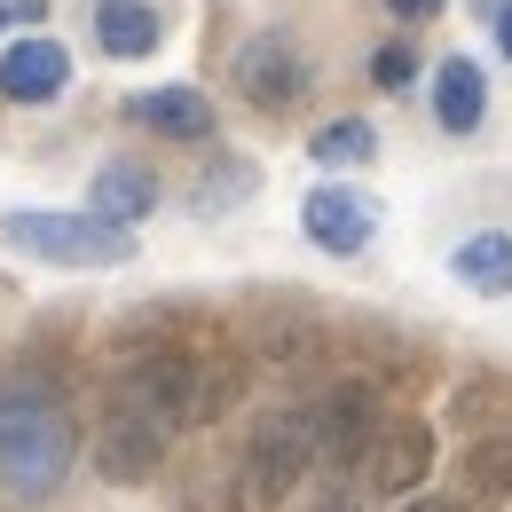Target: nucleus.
I'll return each mask as SVG.
<instances>
[{"label": "nucleus", "instance_id": "8", "mask_svg": "<svg viewBox=\"0 0 512 512\" xmlns=\"http://www.w3.org/2000/svg\"><path fill=\"white\" fill-rule=\"evenodd\" d=\"M64 87H71V48L64 40L24 32V40L0 48V103H48V95H64Z\"/></svg>", "mask_w": 512, "mask_h": 512}, {"label": "nucleus", "instance_id": "17", "mask_svg": "<svg viewBox=\"0 0 512 512\" xmlns=\"http://www.w3.org/2000/svg\"><path fill=\"white\" fill-rule=\"evenodd\" d=\"M308 150H316L323 166H363V158L379 150V134L363 127V119H323V127L308 134Z\"/></svg>", "mask_w": 512, "mask_h": 512}, {"label": "nucleus", "instance_id": "7", "mask_svg": "<svg viewBox=\"0 0 512 512\" xmlns=\"http://www.w3.org/2000/svg\"><path fill=\"white\" fill-rule=\"evenodd\" d=\"M300 229L316 237V253H363L371 245V229H379V205L363 190H347V182H323V190L300 197Z\"/></svg>", "mask_w": 512, "mask_h": 512}, {"label": "nucleus", "instance_id": "20", "mask_svg": "<svg viewBox=\"0 0 512 512\" xmlns=\"http://www.w3.org/2000/svg\"><path fill=\"white\" fill-rule=\"evenodd\" d=\"M386 8H394L402 24H418V16H442V0H386Z\"/></svg>", "mask_w": 512, "mask_h": 512}, {"label": "nucleus", "instance_id": "11", "mask_svg": "<svg viewBox=\"0 0 512 512\" xmlns=\"http://www.w3.org/2000/svg\"><path fill=\"white\" fill-rule=\"evenodd\" d=\"M95 457H103L111 481H150L158 457H166V434H158L150 418H134V410L111 402V418H103V449H95Z\"/></svg>", "mask_w": 512, "mask_h": 512}, {"label": "nucleus", "instance_id": "19", "mask_svg": "<svg viewBox=\"0 0 512 512\" xmlns=\"http://www.w3.org/2000/svg\"><path fill=\"white\" fill-rule=\"evenodd\" d=\"M245 182H253V166H213V182H205L213 197H205V205H229V197L245 190Z\"/></svg>", "mask_w": 512, "mask_h": 512}, {"label": "nucleus", "instance_id": "18", "mask_svg": "<svg viewBox=\"0 0 512 512\" xmlns=\"http://www.w3.org/2000/svg\"><path fill=\"white\" fill-rule=\"evenodd\" d=\"M410 71H418L410 48H379V56H371V79H379V87H410Z\"/></svg>", "mask_w": 512, "mask_h": 512}, {"label": "nucleus", "instance_id": "3", "mask_svg": "<svg viewBox=\"0 0 512 512\" xmlns=\"http://www.w3.org/2000/svg\"><path fill=\"white\" fill-rule=\"evenodd\" d=\"M316 465V418L308 410H276V418H260L245 457H237V505H284L292 489H300V473Z\"/></svg>", "mask_w": 512, "mask_h": 512}, {"label": "nucleus", "instance_id": "21", "mask_svg": "<svg viewBox=\"0 0 512 512\" xmlns=\"http://www.w3.org/2000/svg\"><path fill=\"white\" fill-rule=\"evenodd\" d=\"M316 512H363V505H355L347 489H323V497H316Z\"/></svg>", "mask_w": 512, "mask_h": 512}, {"label": "nucleus", "instance_id": "24", "mask_svg": "<svg viewBox=\"0 0 512 512\" xmlns=\"http://www.w3.org/2000/svg\"><path fill=\"white\" fill-rule=\"evenodd\" d=\"M8 16H16V0H0V24H8Z\"/></svg>", "mask_w": 512, "mask_h": 512}, {"label": "nucleus", "instance_id": "16", "mask_svg": "<svg viewBox=\"0 0 512 512\" xmlns=\"http://www.w3.org/2000/svg\"><path fill=\"white\" fill-rule=\"evenodd\" d=\"M465 489H473V497H489V505L512 497V434H505V426L473 442V457H465Z\"/></svg>", "mask_w": 512, "mask_h": 512}, {"label": "nucleus", "instance_id": "2", "mask_svg": "<svg viewBox=\"0 0 512 512\" xmlns=\"http://www.w3.org/2000/svg\"><path fill=\"white\" fill-rule=\"evenodd\" d=\"M0 245L24 260H56V268H119L134 253L127 221H103V213H8Z\"/></svg>", "mask_w": 512, "mask_h": 512}, {"label": "nucleus", "instance_id": "14", "mask_svg": "<svg viewBox=\"0 0 512 512\" xmlns=\"http://www.w3.org/2000/svg\"><path fill=\"white\" fill-rule=\"evenodd\" d=\"M449 268H457V284H473V292H512V237L505 229H473L457 253H449Z\"/></svg>", "mask_w": 512, "mask_h": 512}, {"label": "nucleus", "instance_id": "6", "mask_svg": "<svg viewBox=\"0 0 512 512\" xmlns=\"http://www.w3.org/2000/svg\"><path fill=\"white\" fill-rule=\"evenodd\" d=\"M308 418H316V457L323 465H363V449L379 442V394H371V386H331Z\"/></svg>", "mask_w": 512, "mask_h": 512}, {"label": "nucleus", "instance_id": "10", "mask_svg": "<svg viewBox=\"0 0 512 512\" xmlns=\"http://www.w3.org/2000/svg\"><path fill=\"white\" fill-rule=\"evenodd\" d=\"M426 465H434V434L410 418V426H386L379 442L363 449V473H371V489L379 497H402V489H418L426 481Z\"/></svg>", "mask_w": 512, "mask_h": 512}, {"label": "nucleus", "instance_id": "12", "mask_svg": "<svg viewBox=\"0 0 512 512\" xmlns=\"http://www.w3.org/2000/svg\"><path fill=\"white\" fill-rule=\"evenodd\" d=\"M95 40H103L111 64H142V56L166 40V24H158L150 0H95Z\"/></svg>", "mask_w": 512, "mask_h": 512}, {"label": "nucleus", "instance_id": "1", "mask_svg": "<svg viewBox=\"0 0 512 512\" xmlns=\"http://www.w3.org/2000/svg\"><path fill=\"white\" fill-rule=\"evenodd\" d=\"M64 473H71V410L32 379L0 386V481L24 505H40L64 489Z\"/></svg>", "mask_w": 512, "mask_h": 512}, {"label": "nucleus", "instance_id": "23", "mask_svg": "<svg viewBox=\"0 0 512 512\" xmlns=\"http://www.w3.org/2000/svg\"><path fill=\"white\" fill-rule=\"evenodd\" d=\"M497 48H505V64H512V8L497 16Z\"/></svg>", "mask_w": 512, "mask_h": 512}, {"label": "nucleus", "instance_id": "9", "mask_svg": "<svg viewBox=\"0 0 512 512\" xmlns=\"http://www.w3.org/2000/svg\"><path fill=\"white\" fill-rule=\"evenodd\" d=\"M127 119L150 127L158 142H213V103L197 87H142L127 95Z\"/></svg>", "mask_w": 512, "mask_h": 512}, {"label": "nucleus", "instance_id": "22", "mask_svg": "<svg viewBox=\"0 0 512 512\" xmlns=\"http://www.w3.org/2000/svg\"><path fill=\"white\" fill-rule=\"evenodd\" d=\"M402 512H465V505H449V497H418V505H402Z\"/></svg>", "mask_w": 512, "mask_h": 512}, {"label": "nucleus", "instance_id": "15", "mask_svg": "<svg viewBox=\"0 0 512 512\" xmlns=\"http://www.w3.org/2000/svg\"><path fill=\"white\" fill-rule=\"evenodd\" d=\"M150 205H158V174H150V166L111 158V166L95 174V213H103V221H142Z\"/></svg>", "mask_w": 512, "mask_h": 512}, {"label": "nucleus", "instance_id": "5", "mask_svg": "<svg viewBox=\"0 0 512 512\" xmlns=\"http://www.w3.org/2000/svg\"><path fill=\"white\" fill-rule=\"evenodd\" d=\"M237 87H245V103H260V111H292V103L316 87V64H308L284 32H260V40L237 48Z\"/></svg>", "mask_w": 512, "mask_h": 512}, {"label": "nucleus", "instance_id": "13", "mask_svg": "<svg viewBox=\"0 0 512 512\" xmlns=\"http://www.w3.org/2000/svg\"><path fill=\"white\" fill-rule=\"evenodd\" d=\"M481 111H489L481 64H473V56H442V71H434V127L442 134H473Z\"/></svg>", "mask_w": 512, "mask_h": 512}, {"label": "nucleus", "instance_id": "4", "mask_svg": "<svg viewBox=\"0 0 512 512\" xmlns=\"http://www.w3.org/2000/svg\"><path fill=\"white\" fill-rule=\"evenodd\" d=\"M119 410L150 418V426L174 442L182 426H197V418L213 410V394H205V371H197L190 355H142L127 379H119Z\"/></svg>", "mask_w": 512, "mask_h": 512}]
</instances>
